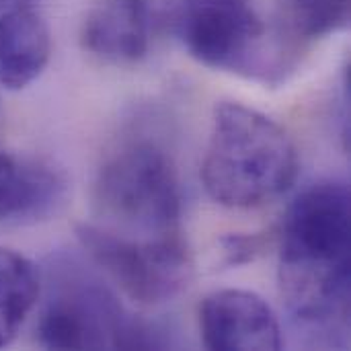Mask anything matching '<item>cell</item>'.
<instances>
[{
	"label": "cell",
	"mask_w": 351,
	"mask_h": 351,
	"mask_svg": "<svg viewBox=\"0 0 351 351\" xmlns=\"http://www.w3.org/2000/svg\"><path fill=\"white\" fill-rule=\"evenodd\" d=\"M298 175V152L288 132L243 103L214 109L202 181L226 208H257L286 193Z\"/></svg>",
	"instance_id": "obj_2"
},
{
	"label": "cell",
	"mask_w": 351,
	"mask_h": 351,
	"mask_svg": "<svg viewBox=\"0 0 351 351\" xmlns=\"http://www.w3.org/2000/svg\"><path fill=\"white\" fill-rule=\"evenodd\" d=\"M271 237L267 234H232L222 239L224 253H226V263L228 265H239L253 261L267 245Z\"/></svg>",
	"instance_id": "obj_13"
},
{
	"label": "cell",
	"mask_w": 351,
	"mask_h": 351,
	"mask_svg": "<svg viewBox=\"0 0 351 351\" xmlns=\"http://www.w3.org/2000/svg\"><path fill=\"white\" fill-rule=\"evenodd\" d=\"M351 202L346 183L304 189L282 230L280 282L286 302L306 325H337L350 315Z\"/></svg>",
	"instance_id": "obj_1"
},
{
	"label": "cell",
	"mask_w": 351,
	"mask_h": 351,
	"mask_svg": "<svg viewBox=\"0 0 351 351\" xmlns=\"http://www.w3.org/2000/svg\"><path fill=\"white\" fill-rule=\"evenodd\" d=\"M37 335L47 350H146L156 346L148 329L128 319L105 290L74 280L49 298Z\"/></svg>",
	"instance_id": "obj_5"
},
{
	"label": "cell",
	"mask_w": 351,
	"mask_h": 351,
	"mask_svg": "<svg viewBox=\"0 0 351 351\" xmlns=\"http://www.w3.org/2000/svg\"><path fill=\"white\" fill-rule=\"evenodd\" d=\"M95 204L111 222V230L121 228L150 239L181 232L175 167L150 142L128 144L107 158L95 181Z\"/></svg>",
	"instance_id": "obj_3"
},
{
	"label": "cell",
	"mask_w": 351,
	"mask_h": 351,
	"mask_svg": "<svg viewBox=\"0 0 351 351\" xmlns=\"http://www.w3.org/2000/svg\"><path fill=\"white\" fill-rule=\"evenodd\" d=\"M51 37L45 21L29 10L14 8L0 16V84L21 90L47 66Z\"/></svg>",
	"instance_id": "obj_9"
},
{
	"label": "cell",
	"mask_w": 351,
	"mask_h": 351,
	"mask_svg": "<svg viewBox=\"0 0 351 351\" xmlns=\"http://www.w3.org/2000/svg\"><path fill=\"white\" fill-rule=\"evenodd\" d=\"M175 29L197 62L224 70L247 68L265 37L249 0H179Z\"/></svg>",
	"instance_id": "obj_6"
},
{
	"label": "cell",
	"mask_w": 351,
	"mask_h": 351,
	"mask_svg": "<svg viewBox=\"0 0 351 351\" xmlns=\"http://www.w3.org/2000/svg\"><path fill=\"white\" fill-rule=\"evenodd\" d=\"M93 261L138 304H158L187 286L191 259L181 232L132 239L105 226L76 230Z\"/></svg>",
	"instance_id": "obj_4"
},
{
	"label": "cell",
	"mask_w": 351,
	"mask_h": 351,
	"mask_svg": "<svg viewBox=\"0 0 351 351\" xmlns=\"http://www.w3.org/2000/svg\"><path fill=\"white\" fill-rule=\"evenodd\" d=\"M62 193L60 177L39 162H23L0 152V222L39 218Z\"/></svg>",
	"instance_id": "obj_10"
},
{
	"label": "cell",
	"mask_w": 351,
	"mask_h": 351,
	"mask_svg": "<svg viewBox=\"0 0 351 351\" xmlns=\"http://www.w3.org/2000/svg\"><path fill=\"white\" fill-rule=\"evenodd\" d=\"M199 329L208 350L276 351L282 329L269 304L247 290H220L199 306Z\"/></svg>",
	"instance_id": "obj_7"
},
{
	"label": "cell",
	"mask_w": 351,
	"mask_h": 351,
	"mask_svg": "<svg viewBox=\"0 0 351 351\" xmlns=\"http://www.w3.org/2000/svg\"><path fill=\"white\" fill-rule=\"evenodd\" d=\"M148 0H99L84 19L82 47L109 64H136L148 53Z\"/></svg>",
	"instance_id": "obj_8"
},
{
	"label": "cell",
	"mask_w": 351,
	"mask_h": 351,
	"mask_svg": "<svg viewBox=\"0 0 351 351\" xmlns=\"http://www.w3.org/2000/svg\"><path fill=\"white\" fill-rule=\"evenodd\" d=\"M37 298L39 276L35 265L27 257L0 247V348L14 341Z\"/></svg>",
	"instance_id": "obj_11"
},
{
	"label": "cell",
	"mask_w": 351,
	"mask_h": 351,
	"mask_svg": "<svg viewBox=\"0 0 351 351\" xmlns=\"http://www.w3.org/2000/svg\"><path fill=\"white\" fill-rule=\"evenodd\" d=\"M288 27L302 39H319L343 29L350 0H280Z\"/></svg>",
	"instance_id": "obj_12"
}]
</instances>
